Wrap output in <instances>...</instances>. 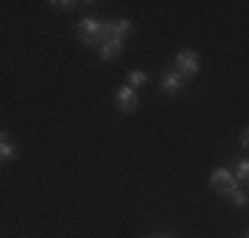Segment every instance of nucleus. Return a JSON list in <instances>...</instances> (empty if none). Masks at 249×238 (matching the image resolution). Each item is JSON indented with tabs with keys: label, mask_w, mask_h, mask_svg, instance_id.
I'll list each match as a JSON object with an SVG mask.
<instances>
[{
	"label": "nucleus",
	"mask_w": 249,
	"mask_h": 238,
	"mask_svg": "<svg viewBox=\"0 0 249 238\" xmlns=\"http://www.w3.org/2000/svg\"><path fill=\"white\" fill-rule=\"evenodd\" d=\"M77 32H80V37L85 40L88 45L101 48L106 40H111V34H114V24L111 21H98V19H82L80 27H77Z\"/></svg>",
	"instance_id": "nucleus-1"
},
{
	"label": "nucleus",
	"mask_w": 249,
	"mask_h": 238,
	"mask_svg": "<svg viewBox=\"0 0 249 238\" xmlns=\"http://www.w3.org/2000/svg\"><path fill=\"white\" fill-rule=\"evenodd\" d=\"M210 186L215 190H220V193H233L236 186H239V180L233 177V172H231V170L220 167V170H215L210 175Z\"/></svg>",
	"instance_id": "nucleus-2"
},
{
	"label": "nucleus",
	"mask_w": 249,
	"mask_h": 238,
	"mask_svg": "<svg viewBox=\"0 0 249 238\" xmlns=\"http://www.w3.org/2000/svg\"><path fill=\"white\" fill-rule=\"evenodd\" d=\"M175 69H178V74H180V77H194V74H199V56H196V53H191V51L178 53Z\"/></svg>",
	"instance_id": "nucleus-3"
},
{
	"label": "nucleus",
	"mask_w": 249,
	"mask_h": 238,
	"mask_svg": "<svg viewBox=\"0 0 249 238\" xmlns=\"http://www.w3.org/2000/svg\"><path fill=\"white\" fill-rule=\"evenodd\" d=\"M117 106H120V111H124V114H130V111L138 109V95H135L133 87H120L117 90Z\"/></svg>",
	"instance_id": "nucleus-4"
},
{
	"label": "nucleus",
	"mask_w": 249,
	"mask_h": 238,
	"mask_svg": "<svg viewBox=\"0 0 249 238\" xmlns=\"http://www.w3.org/2000/svg\"><path fill=\"white\" fill-rule=\"evenodd\" d=\"M98 53H101V58H106V61H111V58H117L122 53V40H106L104 45L98 48Z\"/></svg>",
	"instance_id": "nucleus-5"
},
{
	"label": "nucleus",
	"mask_w": 249,
	"mask_h": 238,
	"mask_svg": "<svg viewBox=\"0 0 249 238\" xmlns=\"http://www.w3.org/2000/svg\"><path fill=\"white\" fill-rule=\"evenodd\" d=\"M180 85H183V77L178 74V71H170V74H164V80H162V87H164V90L175 93V90H180Z\"/></svg>",
	"instance_id": "nucleus-6"
},
{
	"label": "nucleus",
	"mask_w": 249,
	"mask_h": 238,
	"mask_svg": "<svg viewBox=\"0 0 249 238\" xmlns=\"http://www.w3.org/2000/svg\"><path fill=\"white\" fill-rule=\"evenodd\" d=\"M146 80H149V77H146V71H141V69H133V71H130V77H127V82H130L127 87H133V90H135V87H141Z\"/></svg>",
	"instance_id": "nucleus-7"
},
{
	"label": "nucleus",
	"mask_w": 249,
	"mask_h": 238,
	"mask_svg": "<svg viewBox=\"0 0 249 238\" xmlns=\"http://www.w3.org/2000/svg\"><path fill=\"white\" fill-rule=\"evenodd\" d=\"M124 34H130V21H127V19H122V21L114 24V34H111V37H114V40H122V43H124Z\"/></svg>",
	"instance_id": "nucleus-8"
},
{
	"label": "nucleus",
	"mask_w": 249,
	"mask_h": 238,
	"mask_svg": "<svg viewBox=\"0 0 249 238\" xmlns=\"http://www.w3.org/2000/svg\"><path fill=\"white\" fill-rule=\"evenodd\" d=\"M228 196H231V201H233L236 206H244V204H247V190H239V188H236L233 193H228Z\"/></svg>",
	"instance_id": "nucleus-9"
},
{
	"label": "nucleus",
	"mask_w": 249,
	"mask_h": 238,
	"mask_svg": "<svg viewBox=\"0 0 249 238\" xmlns=\"http://www.w3.org/2000/svg\"><path fill=\"white\" fill-rule=\"evenodd\" d=\"M16 153V148L11 146V143H5V140H0V159H11Z\"/></svg>",
	"instance_id": "nucleus-10"
},
{
	"label": "nucleus",
	"mask_w": 249,
	"mask_h": 238,
	"mask_svg": "<svg viewBox=\"0 0 249 238\" xmlns=\"http://www.w3.org/2000/svg\"><path fill=\"white\" fill-rule=\"evenodd\" d=\"M247 172H249V162H241L233 177H236V180H247Z\"/></svg>",
	"instance_id": "nucleus-11"
},
{
	"label": "nucleus",
	"mask_w": 249,
	"mask_h": 238,
	"mask_svg": "<svg viewBox=\"0 0 249 238\" xmlns=\"http://www.w3.org/2000/svg\"><path fill=\"white\" fill-rule=\"evenodd\" d=\"M53 5H58V8H74V3H72V0H67V3H58V0H56V3H53Z\"/></svg>",
	"instance_id": "nucleus-12"
},
{
	"label": "nucleus",
	"mask_w": 249,
	"mask_h": 238,
	"mask_svg": "<svg viewBox=\"0 0 249 238\" xmlns=\"http://www.w3.org/2000/svg\"><path fill=\"white\" fill-rule=\"evenodd\" d=\"M0 140H5V133H0Z\"/></svg>",
	"instance_id": "nucleus-13"
},
{
	"label": "nucleus",
	"mask_w": 249,
	"mask_h": 238,
	"mask_svg": "<svg viewBox=\"0 0 249 238\" xmlns=\"http://www.w3.org/2000/svg\"><path fill=\"white\" fill-rule=\"evenodd\" d=\"M159 238H164V236H159Z\"/></svg>",
	"instance_id": "nucleus-14"
}]
</instances>
